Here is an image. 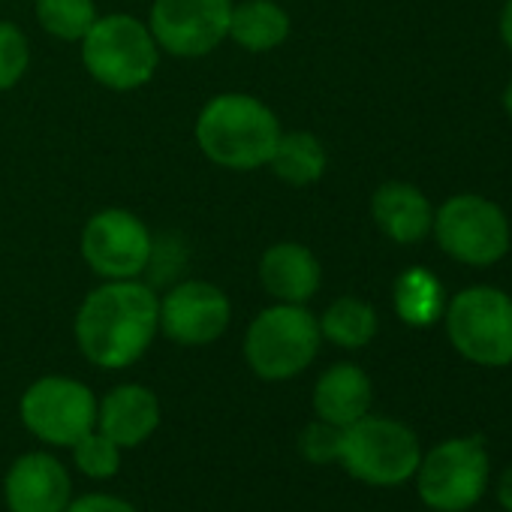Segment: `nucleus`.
Returning a JSON list of instances; mask_svg holds the SVG:
<instances>
[{"label": "nucleus", "instance_id": "obj_1", "mask_svg": "<svg viewBox=\"0 0 512 512\" xmlns=\"http://www.w3.org/2000/svg\"><path fill=\"white\" fill-rule=\"evenodd\" d=\"M160 332V299L133 281H106L76 314V341L88 362L118 371L145 356Z\"/></svg>", "mask_w": 512, "mask_h": 512}, {"label": "nucleus", "instance_id": "obj_2", "mask_svg": "<svg viewBox=\"0 0 512 512\" xmlns=\"http://www.w3.org/2000/svg\"><path fill=\"white\" fill-rule=\"evenodd\" d=\"M278 136V115L250 94H217L196 118V142L202 154L235 172L266 166Z\"/></svg>", "mask_w": 512, "mask_h": 512}, {"label": "nucleus", "instance_id": "obj_3", "mask_svg": "<svg viewBox=\"0 0 512 512\" xmlns=\"http://www.w3.org/2000/svg\"><path fill=\"white\" fill-rule=\"evenodd\" d=\"M320 320L305 305L266 308L253 317L244 335V359L256 377L281 383L299 377L320 353Z\"/></svg>", "mask_w": 512, "mask_h": 512}, {"label": "nucleus", "instance_id": "obj_4", "mask_svg": "<svg viewBox=\"0 0 512 512\" xmlns=\"http://www.w3.org/2000/svg\"><path fill=\"white\" fill-rule=\"evenodd\" d=\"M446 338L455 353L479 368L512 365V296L476 284L464 287L446 302Z\"/></svg>", "mask_w": 512, "mask_h": 512}, {"label": "nucleus", "instance_id": "obj_5", "mask_svg": "<svg viewBox=\"0 0 512 512\" xmlns=\"http://www.w3.org/2000/svg\"><path fill=\"white\" fill-rule=\"evenodd\" d=\"M338 461L344 470L374 488H395L416 476L422 446L413 428L389 416H362L341 428Z\"/></svg>", "mask_w": 512, "mask_h": 512}, {"label": "nucleus", "instance_id": "obj_6", "mask_svg": "<svg viewBox=\"0 0 512 512\" xmlns=\"http://www.w3.org/2000/svg\"><path fill=\"white\" fill-rule=\"evenodd\" d=\"M431 235L449 260L470 269H488L500 263L512 244L506 211L479 193H458L437 205Z\"/></svg>", "mask_w": 512, "mask_h": 512}, {"label": "nucleus", "instance_id": "obj_7", "mask_svg": "<svg viewBox=\"0 0 512 512\" xmlns=\"http://www.w3.org/2000/svg\"><path fill=\"white\" fill-rule=\"evenodd\" d=\"M85 70L112 91H136L151 82L160 46L151 28L133 16H103L82 37Z\"/></svg>", "mask_w": 512, "mask_h": 512}, {"label": "nucleus", "instance_id": "obj_8", "mask_svg": "<svg viewBox=\"0 0 512 512\" xmlns=\"http://www.w3.org/2000/svg\"><path fill=\"white\" fill-rule=\"evenodd\" d=\"M416 491L434 512H467L488 488L491 461L479 437H449L428 452L416 467Z\"/></svg>", "mask_w": 512, "mask_h": 512}, {"label": "nucleus", "instance_id": "obj_9", "mask_svg": "<svg viewBox=\"0 0 512 512\" xmlns=\"http://www.w3.org/2000/svg\"><path fill=\"white\" fill-rule=\"evenodd\" d=\"M97 395L73 377H40L19 401L25 428L49 446H73L97 428Z\"/></svg>", "mask_w": 512, "mask_h": 512}, {"label": "nucleus", "instance_id": "obj_10", "mask_svg": "<svg viewBox=\"0 0 512 512\" xmlns=\"http://www.w3.org/2000/svg\"><path fill=\"white\" fill-rule=\"evenodd\" d=\"M154 253L148 226L124 208L97 211L82 232V256L106 281H133L139 278Z\"/></svg>", "mask_w": 512, "mask_h": 512}, {"label": "nucleus", "instance_id": "obj_11", "mask_svg": "<svg viewBox=\"0 0 512 512\" xmlns=\"http://www.w3.org/2000/svg\"><path fill=\"white\" fill-rule=\"evenodd\" d=\"M232 0H154L151 34L175 58L211 55L229 34Z\"/></svg>", "mask_w": 512, "mask_h": 512}, {"label": "nucleus", "instance_id": "obj_12", "mask_svg": "<svg viewBox=\"0 0 512 512\" xmlns=\"http://www.w3.org/2000/svg\"><path fill=\"white\" fill-rule=\"evenodd\" d=\"M232 320L226 293L208 281H184L160 299V332L184 347L214 344Z\"/></svg>", "mask_w": 512, "mask_h": 512}, {"label": "nucleus", "instance_id": "obj_13", "mask_svg": "<svg viewBox=\"0 0 512 512\" xmlns=\"http://www.w3.org/2000/svg\"><path fill=\"white\" fill-rule=\"evenodd\" d=\"M4 497L10 512H64L73 500V479L55 455L28 452L7 470Z\"/></svg>", "mask_w": 512, "mask_h": 512}, {"label": "nucleus", "instance_id": "obj_14", "mask_svg": "<svg viewBox=\"0 0 512 512\" xmlns=\"http://www.w3.org/2000/svg\"><path fill=\"white\" fill-rule=\"evenodd\" d=\"M160 425V401L148 386L124 383L115 386L97 404V428L112 437L121 449L145 443Z\"/></svg>", "mask_w": 512, "mask_h": 512}, {"label": "nucleus", "instance_id": "obj_15", "mask_svg": "<svg viewBox=\"0 0 512 512\" xmlns=\"http://www.w3.org/2000/svg\"><path fill=\"white\" fill-rule=\"evenodd\" d=\"M320 263L317 256L296 241H281L269 247L260 260L263 290L284 305H305L320 290Z\"/></svg>", "mask_w": 512, "mask_h": 512}, {"label": "nucleus", "instance_id": "obj_16", "mask_svg": "<svg viewBox=\"0 0 512 512\" xmlns=\"http://www.w3.org/2000/svg\"><path fill=\"white\" fill-rule=\"evenodd\" d=\"M371 217L389 241L416 244L431 235L434 205L416 184L386 181L371 196Z\"/></svg>", "mask_w": 512, "mask_h": 512}, {"label": "nucleus", "instance_id": "obj_17", "mask_svg": "<svg viewBox=\"0 0 512 512\" xmlns=\"http://www.w3.org/2000/svg\"><path fill=\"white\" fill-rule=\"evenodd\" d=\"M374 401V386L371 377L353 365V362H338L329 371L320 374L314 386V413L323 422H332L338 428L353 425L356 419L371 413Z\"/></svg>", "mask_w": 512, "mask_h": 512}, {"label": "nucleus", "instance_id": "obj_18", "mask_svg": "<svg viewBox=\"0 0 512 512\" xmlns=\"http://www.w3.org/2000/svg\"><path fill=\"white\" fill-rule=\"evenodd\" d=\"M290 31L293 22L281 4H275V0H244V4H232L226 37L247 52H272L287 43Z\"/></svg>", "mask_w": 512, "mask_h": 512}, {"label": "nucleus", "instance_id": "obj_19", "mask_svg": "<svg viewBox=\"0 0 512 512\" xmlns=\"http://www.w3.org/2000/svg\"><path fill=\"white\" fill-rule=\"evenodd\" d=\"M392 302H395V314L401 317V323H407L413 329H425V326H434L437 320H443L449 299H446L437 275H431L422 266H413L395 278Z\"/></svg>", "mask_w": 512, "mask_h": 512}, {"label": "nucleus", "instance_id": "obj_20", "mask_svg": "<svg viewBox=\"0 0 512 512\" xmlns=\"http://www.w3.org/2000/svg\"><path fill=\"white\" fill-rule=\"evenodd\" d=\"M266 166H272V172L281 181H287L293 187H308V184H317L326 175L329 157H326L323 142L314 133L293 130V133L278 136L275 151H272Z\"/></svg>", "mask_w": 512, "mask_h": 512}, {"label": "nucleus", "instance_id": "obj_21", "mask_svg": "<svg viewBox=\"0 0 512 512\" xmlns=\"http://www.w3.org/2000/svg\"><path fill=\"white\" fill-rule=\"evenodd\" d=\"M377 329H380V320H377L374 305H368L365 299H356V296L335 299L326 308V314L320 317V335L344 350L368 347L377 338Z\"/></svg>", "mask_w": 512, "mask_h": 512}, {"label": "nucleus", "instance_id": "obj_22", "mask_svg": "<svg viewBox=\"0 0 512 512\" xmlns=\"http://www.w3.org/2000/svg\"><path fill=\"white\" fill-rule=\"evenodd\" d=\"M37 19L52 37L82 43V37L100 16L94 0H37Z\"/></svg>", "mask_w": 512, "mask_h": 512}, {"label": "nucleus", "instance_id": "obj_23", "mask_svg": "<svg viewBox=\"0 0 512 512\" xmlns=\"http://www.w3.org/2000/svg\"><path fill=\"white\" fill-rule=\"evenodd\" d=\"M73 461L76 467L88 476V479H112L121 467V446L106 437L100 428L88 431L82 440H76L73 446Z\"/></svg>", "mask_w": 512, "mask_h": 512}, {"label": "nucleus", "instance_id": "obj_24", "mask_svg": "<svg viewBox=\"0 0 512 512\" xmlns=\"http://www.w3.org/2000/svg\"><path fill=\"white\" fill-rule=\"evenodd\" d=\"M28 64V37L13 22H0V91H10L13 85H19L28 73Z\"/></svg>", "mask_w": 512, "mask_h": 512}, {"label": "nucleus", "instance_id": "obj_25", "mask_svg": "<svg viewBox=\"0 0 512 512\" xmlns=\"http://www.w3.org/2000/svg\"><path fill=\"white\" fill-rule=\"evenodd\" d=\"M299 449L311 464H332L338 461V452H341V428L317 419L305 425V431L299 434Z\"/></svg>", "mask_w": 512, "mask_h": 512}, {"label": "nucleus", "instance_id": "obj_26", "mask_svg": "<svg viewBox=\"0 0 512 512\" xmlns=\"http://www.w3.org/2000/svg\"><path fill=\"white\" fill-rule=\"evenodd\" d=\"M64 512H139L130 500L115 494H82L73 497Z\"/></svg>", "mask_w": 512, "mask_h": 512}, {"label": "nucleus", "instance_id": "obj_27", "mask_svg": "<svg viewBox=\"0 0 512 512\" xmlns=\"http://www.w3.org/2000/svg\"><path fill=\"white\" fill-rule=\"evenodd\" d=\"M497 503L506 509V512H512V464L500 473V479H497Z\"/></svg>", "mask_w": 512, "mask_h": 512}, {"label": "nucleus", "instance_id": "obj_28", "mask_svg": "<svg viewBox=\"0 0 512 512\" xmlns=\"http://www.w3.org/2000/svg\"><path fill=\"white\" fill-rule=\"evenodd\" d=\"M500 40L512 55V0H506L503 10H500Z\"/></svg>", "mask_w": 512, "mask_h": 512}, {"label": "nucleus", "instance_id": "obj_29", "mask_svg": "<svg viewBox=\"0 0 512 512\" xmlns=\"http://www.w3.org/2000/svg\"><path fill=\"white\" fill-rule=\"evenodd\" d=\"M503 109H506V115H509V121H512V76H509V82H506V88H503Z\"/></svg>", "mask_w": 512, "mask_h": 512}]
</instances>
